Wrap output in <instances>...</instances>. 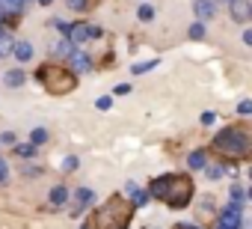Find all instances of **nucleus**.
Listing matches in <instances>:
<instances>
[{"label":"nucleus","instance_id":"11","mask_svg":"<svg viewBox=\"0 0 252 229\" xmlns=\"http://www.w3.org/2000/svg\"><path fill=\"white\" fill-rule=\"evenodd\" d=\"M12 54H15V60L27 63V60H33V45L30 42H15L12 45Z\"/></svg>","mask_w":252,"mask_h":229},{"label":"nucleus","instance_id":"19","mask_svg":"<svg viewBox=\"0 0 252 229\" xmlns=\"http://www.w3.org/2000/svg\"><path fill=\"white\" fill-rule=\"evenodd\" d=\"M137 15H140V21H152V18H155V6H149V3H143V6L137 9Z\"/></svg>","mask_w":252,"mask_h":229},{"label":"nucleus","instance_id":"25","mask_svg":"<svg viewBox=\"0 0 252 229\" xmlns=\"http://www.w3.org/2000/svg\"><path fill=\"white\" fill-rule=\"evenodd\" d=\"M158 66V60H149V63H137L134 66V75H143V72H149V69H155Z\"/></svg>","mask_w":252,"mask_h":229},{"label":"nucleus","instance_id":"31","mask_svg":"<svg viewBox=\"0 0 252 229\" xmlns=\"http://www.w3.org/2000/svg\"><path fill=\"white\" fill-rule=\"evenodd\" d=\"M0 143H6V146H12V143H15V134H12V131H6L3 137H0Z\"/></svg>","mask_w":252,"mask_h":229},{"label":"nucleus","instance_id":"17","mask_svg":"<svg viewBox=\"0 0 252 229\" xmlns=\"http://www.w3.org/2000/svg\"><path fill=\"white\" fill-rule=\"evenodd\" d=\"M51 51H54L57 57H71V42H68V39H60V42L51 45Z\"/></svg>","mask_w":252,"mask_h":229},{"label":"nucleus","instance_id":"2","mask_svg":"<svg viewBox=\"0 0 252 229\" xmlns=\"http://www.w3.org/2000/svg\"><path fill=\"white\" fill-rule=\"evenodd\" d=\"M211 152L222 155L225 161H240L252 155V128L249 125H228L211 140Z\"/></svg>","mask_w":252,"mask_h":229},{"label":"nucleus","instance_id":"10","mask_svg":"<svg viewBox=\"0 0 252 229\" xmlns=\"http://www.w3.org/2000/svg\"><path fill=\"white\" fill-rule=\"evenodd\" d=\"M125 191L131 193V205H134V208H140V205H146V202H149V191H140L134 182H128V188H125Z\"/></svg>","mask_w":252,"mask_h":229},{"label":"nucleus","instance_id":"29","mask_svg":"<svg viewBox=\"0 0 252 229\" xmlns=\"http://www.w3.org/2000/svg\"><path fill=\"white\" fill-rule=\"evenodd\" d=\"M63 167H65V170H68V173H71V170H74V167H77V158H74V155H68V158H65V161H63Z\"/></svg>","mask_w":252,"mask_h":229},{"label":"nucleus","instance_id":"5","mask_svg":"<svg viewBox=\"0 0 252 229\" xmlns=\"http://www.w3.org/2000/svg\"><path fill=\"white\" fill-rule=\"evenodd\" d=\"M101 36V30L98 27H92V24H71L68 27V42L71 45H83V42H89V39H98Z\"/></svg>","mask_w":252,"mask_h":229},{"label":"nucleus","instance_id":"26","mask_svg":"<svg viewBox=\"0 0 252 229\" xmlns=\"http://www.w3.org/2000/svg\"><path fill=\"white\" fill-rule=\"evenodd\" d=\"M95 107H98V110H110V107H113V98H110V95H101V98L95 101Z\"/></svg>","mask_w":252,"mask_h":229},{"label":"nucleus","instance_id":"16","mask_svg":"<svg viewBox=\"0 0 252 229\" xmlns=\"http://www.w3.org/2000/svg\"><path fill=\"white\" fill-rule=\"evenodd\" d=\"M12 45H15V42H12V36H9L6 30H0V60L12 54Z\"/></svg>","mask_w":252,"mask_h":229},{"label":"nucleus","instance_id":"7","mask_svg":"<svg viewBox=\"0 0 252 229\" xmlns=\"http://www.w3.org/2000/svg\"><path fill=\"white\" fill-rule=\"evenodd\" d=\"M71 69L74 72H89L92 69V60H89V54H83V51H71Z\"/></svg>","mask_w":252,"mask_h":229},{"label":"nucleus","instance_id":"37","mask_svg":"<svg viewBox=\"0 0 252 229\" xmlns=\"http://www.w3.org/2000/svg\"><path fill=\"white\" fill-rule=\"evenodd\" d=\"M249 179H252V170H249Z\"/></svg>","mask_w":252,"mask_h":229},{"label":"nucleus","instance_id":"32","mask_svg":"<svg viewBox=\"0 0 252 229\" xmlns=\"http://www.w3.org/2000/svg\"><path fill=\"white\" fill-rule=\"evenodd\" d=\"M128 92H131L128 83H119V86H116V95H128Z\"/></svg>","mask_w":252,"mask_h":229},{"label":"nucleus","instance_id":"20","mask_svg":"<svg viewBox=\"0 0 252 229\" xmlns=\"http://www.w3.org/2000/svg\"><path fill=\"white\" fill-rule=\"evenodd\" d=\"M45 140H48V131H45V128H36V131L30 134V143H33V146H42Z\"/></svg>","mask_w":252,"mask_h":229},{"label":"nucleus","instance_id":"4","mask_svg":"<svg viewBox=\"0 0 252 229\" xmlns=\"http://www.w3.org/2000/svg\"><path fill=\"white\" fill-rule=\"evenodd\" d=\"M36 77H39V83H42L51 95H65V92H71V89L77 86V75H74L71 69L60 66V63H45V66L36 72Z\"/></svg>","mask_w":252,"mask_h":229},{"label":"nucleus","instance_id":"36","mask_svg":"<svg viewBox=\"0 0 252 229\" xmlns=\"http://www.w3.org/2000/svg\"><path fill=\"white\" fill-rule=\"evenodd\" d=\"M249 199H252V188H249Z\"/></svg>","mask_w":252,"mask_h":229},{"label":"nucleus","instance_id":"21","mask_svg":"<svg viewBox=\"0 0 252 229\" xmlns=\"http://www.w3.org/2000/svg\"><path fill=\"white\" fill-rule=\"evenodd\" d=\"M15 155H21V158H33V155H36V146H33V143H24V146H15Z\"/></svg>","mask_w":252,"mask_h":229},{"label":"nucleus","instance_id":"24","mask_svg":"<svg viewBox=\"0 0 252 229\" xmlns=\"http://www.w3.org/2000/svg\"><path fill=\"white\" fill-rule=\"evenodd\" d=\"M190 39H205V24H202V21H196V24L190 27Z\"/></svg>","mask_w":252,"mask_h":229},{"label":"nucleus","instance_id":"13","mask_svg":"<svg viewBox=\"0 0 252 229\" xmlns=\"http://www.w3.org/2000/svg\"><path fill=\"white\" fill-rule=\"evenodd\" d=\"M231 18L234 21H246L249 18V3L246 0H231Z\"/></svg>","mask_w":252,"mask_h":229},{"label":"nucleus","instance_id":"27","mask_svg":"<svg viewBox=\"0 0 252 229\" xmlns=\"http://www.w3.org/2000/svg\"><path fill=\"white\" fill-rule=\"evenodd\" d=\"M237 113H243V116H249V113H252V101H249V98H243V101L237 104Z\"/></svg>","mask_w":252,"mask_h":229},{"label":"nucleus","instance_id":"39","mask_svg":"<svg viewBox=\"0 0 252 229\" xmlns=\"http://www.w3.org/2000/svg\"><path fill=\"white\" fill-rule=\"evenodd\" d=\"M228 3H231V0H228Z\"/></svg>","mask_w":252,"mask_h":229},{"label":"nucleus","instance_id":"14","mask_svg":"<svg viewBox=\"0 0 252 229\" xmlns=\"http://www.w3.org/2000/svg\"><path fill=\"white\" fill-rule=\"evenodd\" d=\"M24 9V0H0V12L3 15H18Z\"/></svg>","mask_w":252,"mask_h":229},{"label":"nucleus","instance_id":"38","mask_svg":"<svg viewBox=\"0 0 252 229\" xmlns=\"http://www.w3.org/2000/svg\"><path fill=\"white\" fill-rule=\"evenodd\" d=\"M249 15H252V6H249Z\"/></svg>","mask_w":252,"mask_h":229},{"label":"nucleus","instance_id":"34","mask_svg":"<svg viewBox=\"0 0 252 229\" xmlns=\"http://www.w3.org/2000/svg\"><path fill=\"white\" fill-rule=\"evenodd\" d=\"M243 42H246V45H252V30H246V33H243Z\"/></svg>","mask_w":252,"mask_h":229},{"label":"nucleus","instance_id":"6","mask_svg":"<svg viewBox=\"0 0 252 229\" xmlns=\"http://www.w3.org/2000/svg\"><path fill=\"white\" fill-rule=\"evenodd\" d=\"M217 229H240V211L228 205V208L217 217Z\"/></svg>","mask_w":252,"mask_h":229},{"label":"nucleus","instance_id":"15","mask_svg":"<svg viewBox=\"0 0 252 229\" xmlns=\"http://www.w3.org/2000/svg\"><path fill=\"white\" fill-rule=\"evenodd\" d=\"M3 83H6V86H21V83H24V72H21V69H9V72L3 75Z\"/></svg>","mask_w":252,"mask_h":229},{"label":"nucleus","instance_id":"22","mask_svg":"<svg viewBox=\"0 0 252 229\" xmlns=\"http://www.w3.org/2000/svg\"><path fill=\"white\" fill-rule=\"evenodd\" d=\"M205 170H208V179H211V182L222 179V173H225V167H222V164H214V167H205Z\"/></svg>","mask_w":252,"mask_h":229},{"label":"nucleus","instance_id":"23","mask_svg":"<svg viewBox=\"0 0 252 229\" xmlns=\"http://www.w3.org/2000/svg\"><path fill=\"white\" fill-rule=\"evenodd\" d=\"M68 6H71L74 12H83V9H89V6H92V0H68Z\"/></svg>","mask_w":252,"mask_h":229},{"label":"nucleus","instance_id":"35","mask_svg":"<svg viewBox=\"0 0 252 229\" xmlns=\"http://www.w3.org/2000/svg\"><path fill=\"white\" fill-rule=\"evenodd\" d=\"M39 3H42V6H48V3H51V0H39Z\"/></svg>","mask_w":252,"mask_h":229},{"label":"nucleus","instance_id":"9","mask_svg":"<svg viewBox=\"0 0 252 229\" xmlns=\"http://www.w3.org/2000/svg\"><path fill=\"white\" fill-rule=\"evenodd\" d=\"M214 12H217V3H214V0H196V18H199V21L214 18Z\"/></svg>","mask_w":252,"mask_h":229},{"label":"nucleus","instance_id":"12","mask_svg":"<svg viewBox=\"0 0 252 229\" xmlns=\"http://www.w3.org/2000/svg\"><path fill=\"white\" fill-rule=\"evenodd\" d=\"M187 167H190V170H205V167H208V155H205L202 149L190 152V155H187Z\"/></svg>","mask_w":252,"mask_h":229},{"label":"nucleus","instance_id":"1","mask_svg":"<svg viewBox=\"0 0 252 229\" xmlns=\"http://www.w3.org/2000/svg\"><path fill=\"white\" fill-rule=\"evenodd\" d=\"M149 196L166 202L169 208H187L190 199H193V179L190 176H178V173L158 176L149 185Z\"/></svg>","mask_w":252,"mask_h":229},{"label":"nucleus","instance_id":"33","mask_svg":"<svg viewBox=\"0 0 252 229\" xmlns=\"http://www.w3.org/2000/svg\"><path fill=\"white\" fill-rule=\"evenodd\" d=\"M172 229H202V226H193V223H175Z\"/></svg>","mask_w":252,"mask_h":229},{"label":"nucleus","instance_id":"30","mask_svg":"<svg viewBox=\"0 0 252 229\" xmlns=\"http://www.w3.org/2000/svg\"><path fill=\"white\" fill-rule=\"evenodd\" d=\"M214 119H217V116H214L211 110H208V113H202V125H214Z\"/></svg>","mask_w":252,"mask_h":229},{"label":"nucleus","instance_id":"18","mask_svg":"<svg viewBox=\"0 0 252 229\" xmlns=\"http://www.w3.org/2000/svg\"><path fill=\"white\" fill-rule=\"evenodd\" d=\"M65 199H68V191H65L63 185H57V188L51 191V205H65Z\"/></svg>","mask_w":252,"mask_h":229},{"label":"nucleus","instance_id":"8","mask_svg":"<svg viewBox=\"0 0 252 229\" xmlns=\"http://www.w3.org/2000/svg\"><path fill=\"white\" fill-rule=\"evenodd\" d=\"M92 202H95V193H92L89 188H80V191L74 193V214H77V211H83V208H86V205H92Z\"/></svg>","mask_w":252,"mask_h":229},{"label":"nucleus","instance_id":"3","mask_svg":"<svg viewBox=\"0 0 252 229\" xmlns=\"http://www.w3.org/2000/svg\"><path fill=\"white\" fill-rule=\"evenodd\" d=\"M131 217H134V205L125 199V196L116 193V196H110L101 208H95L89 226H92V229H128Z\"/></svg>","mask_w":252,"mask_h":229},{"label":"nucleus","instance_id":"28","mask_svg":"<svg viewBox=\"0 0 252 229\" xmlns=\"http://www.w3.org/2000/svg\"><path fill=\"white\" fill-rule=\"evenodd\" d=\"M6 179H9V167H6V161H3V158H0V185H3Z\"/></svg>","mask_w":252,"mask_h":229}]
</instances>
